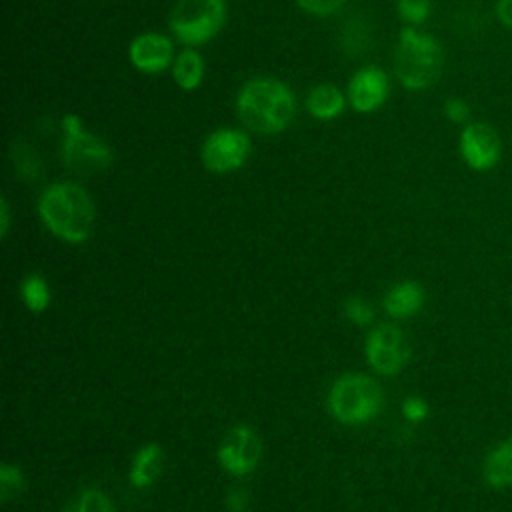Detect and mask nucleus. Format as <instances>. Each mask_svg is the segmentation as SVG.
I'll return each mask as SVG.
<instances>
[{"mask_svg":"<svg viewBox=\"0 0 512 512\" xmlns=\"http://www.w3.org/2000/svg\"><path fill=\"white\" fill-rule=\"evenodd\" d=\"M262 458V442L250 426H234L218 446V462L232 476L250 474Z\"/></svg>","mask_w":512,"mask_h":512,"instance_id":"1a4fd4ad","label":"nucleus"},{"mask_svg":"<svg viewBox=\"0 0 512 512\" xmlns=\"http://www.w3.org/2000/svg\"><path fill=\"white\" fill-rule=\"evenodd\" d=\"M304 12L314 16H330L342 8L346 0H294Z\"/></svg>","mask_w":512,"mask_h":512,"instance_id":"b1692460","label":"nucleus"},{"mask_svg":"<svg viewBox=\"0 0 512 512\" xmlns=\"http://www.w3.org/2000/svg\"><path fill=\"white\" fill-rule=\"evenodd\" d=\"M162 464H164V452L158 444H146L142 446L132 462L130 468V482L136 488H148L158 474L162 472Z\"/></svg>","mask_w":512,"mask_h":512,"instance_id":"4468645a","label":"nucleus"},{"mask_svg":"<svg viewBox=\"0 0 512 512\" xmlns=\"http://www.w3.org/2000/svg\"><path fill=\"white\" fill-rule=\"evenodd\" d=\"M328 408L342 424H366L382 408V390L366 374H344L328 392Z\"/></svg>","mask_w":512,"mask_h":512,"instance_id":"20e7f679","label":"nucleus"},{"mask_svg":"<svg viewBox=\"0 0 512 512\" xmlns=\"http://www.w3.org/2000/svg\"><path fill=\"white\" fill-rule=\"evenodd\" d=\"M246 504H248V492L244 488H240V486H234L228 492V496H226V506L232 512H240V510L246 508Z\"/></svg>","mask_w":512,"mask_h":512,"instance_id":"bb28decb","label":"nucleus"},{"mask_svg":"<svg viewBox=\"0 0 512 512\" xmlns=\"http://www.w3.org/2000/svg\"><path fill=\"white\" fill-rule=\"evenodd\" d=\"M38 214L44 226L68 244H82L94 228V204L86 190L74 182L48 186L38 200Z\"/></svg>","mask_w":512,"mask_h":512,"instance_id":"f03ea898","label":"nucleus"},{"mask_svg":"<svg viewBox=\"0 0 512 512\" xmlns=\"http://www.w3.org/2000/svg\"><path fill=\"white\" fill-rule=\"evenodd\" d=\"M172 76H174V82L182 90H196L204 78L202 56L192 46H188L186 50H182L176 56V60L172 64Z\"/></svg>","mask_w":512,"mask_h":512,"instance_id":"f3484780","label":"nucleus"},{"mask_svg":"<svg viewBox=\"0 0 512 512\" xmlns=\"http://www.w3.org/2000/svg\"><path fill=\"white\" fill-rule=\"evenodd\" d=\"M444 114H446V118L452 120L454 124H462V122L468 120L470 108H468V104H466L464 100H460V98H448V100L444 102Z\"/></svg>","mask_w":512,"mask_h":512,"instance_id":"a878e982","label":"nucleus"},{"mask_svg":"<svg viewBox=\"0 0 512 512\" xmlns=\"http://www.w3.org/2000/svg\"><path fill=\"white\" fill-rule=\"evenodd\" d=\"M484 480L494 488L512 486V440L498 444L486 456Z\"/></svg>","mask_w":512,"mask_h":512,"instance_id":"dca6fc26","label":"nucleus"},{"mask_svg":"<svg viewBox=\"0 0 512 512\" xmlns=\"http://www.w3.org/2000/svg\"><path fill=\"white\" fill-rule=\"evenodd\" d=\"M344 94L334 84H318L306 98L308 112L318 120H332L344 110Z\"/></svg>","mask_w":512,"mask_h":512,"instance_id":"2eb2a0df","label":"nucleus"},{"mask_svg":"<svg viewBox=\"0 0 512 512\" xmlns=\"http://www.w3.org/2000/svg\"><path fill=\"white\" fill-rule=\"evenodd\" d=\"M22 302L30 312H44L50 304L48 282L40 274H28L20 286Z\"/></svg>","mask_w":512,"mask_h":512,"instance_id":"a211bd4d","label":"nucleus"},{"mask_svg":"<svg viewBox=\"0 0 512 512\" xmlns=\"http://www.w3.org/2000/svg\"><path fill=\"white\" fill-rule=\"evenodd\" d=\"M388 98V76L378 66L360 68L348 82V100L356 112H374Z\"/></svg>","mask_w":512,"mask_h":512,"instance_id":"f8f14e48","label":"nucleus"},{"mask_svg":"<svg viewBox=\"0 0 512 512\" xmlns=\"http://www.w3.org/2000/svg\"><path fill=\"white\" fill-rule=\"evenodd\" d=\"M74 510H78V512H110V510H114V504L102 490L88 488L80 494Z\"/></svg>","mask_w":512,"mask_h":512,"instance_id":"4be33fe9","label":"nucleus"},{"mask_svg":"<svg viewBox=\"0 0 512 512\" xmlns=\"http://www.w3.org/2000/svg\"><path fill=\"white\" fill-rule=\"evenodd\" d=\"M444 66V54L440 42L416 30L404 26L398 34L394 50V72L400 84L408 90H426L438 82Z\"/></svg>","mask_w":512,"mask_h":512,"instance_id":"7ed1b4c3","label":"nucleus"},{"mask_svg":"<svg viewBox=\"0 0 512 512\" xmlns=\"http://www.w3.org/2000/svg\"><path fill=\"white\" fill-rule=\"evenodd\" d=\"M62 130L64 140L60 154L62 162L70 170L80 174H94L106 170L112 164L114 154L110 146L102 138L86 132L78 114H66L62 118Z\"/></svg>","mask_w":512,"mask_h":512,"instance_id":"423d86ee","label":"nucleus"},{"mask_svg":"<svg viewBox=\"0 0 512 512\" xmlns=\"http://www.w3.org/2000/svg\"><path fill=\"white\" fill-rule=\"evenodd\" d=\"M424 304V290L418 282H400L384 296V310L392 318H408Z\"/></svg>","mask_w":512,"mask_h":512,"instance_id":"ddd939ff","label":"nucleus"},{"mask_svg":"<svg viewBox=\"0 0 512 512\" xmlns=\"http://www.w3.org/2000/svg\"><path fill=\"white\" fill-rule=\"evenodd\" d=\"M12 162H14V168L26 176V178H36L38 176V170H40V160L38 156L34 154V150H30L28 146L24 144H14L12 148Z\"/></svg>","mask_w":512,"mask_h":512,"instance_id":"412c9836","label":"nucleus"},{"mask_svg":"<svg viewBox=\"0 0 512 512\" xmlns=\"http://www.w3.org/2000/svg\"><path fill=\"white\" fill-rule=\"evenodd\" d=\"M502 152L496 130L484 122L468 124L460 134V154L464 162L474 170L492 168Z\"/></svg>","mask_w":512,"mask_h":512,"instance_id":"9d476101","label":"nucleus"},{"mask_svg":"<svg viewBox=\"0 0 512 512\" xmlns=\"http://www.w3.org/2000/svg\"><path fill=\"white\" fill-rule=\"evenodd\" d=\"M250 154V138L240 130H214L202 144V164L216 174L238 170Z\"/></svg>","mask_w":512,"mask_h":512,"instance_id":"6e6552de","label":"nucleus"},{"mask_svg":"<svg viewBox=\"0 0 512 512\" xmlns=\"http://www.w3.org/2000/svg\"><path fill=\"white\" fill-rule=\"evenodd\" d=\"M24 476L18 466L4 462L0 466V502H8L22 492Z\"/></svg>","mask_w":512,"mask_h":512,"instance_id":"6ab92c4d","label":"nucleus"},{"mask_svg":"<svg viewBox=\"0 0 512 512\" xmlns=\"http://www.w3.org/2000/svg\"><path fill=\"white\" fill-rule=\"evenodd\" d=\"M366 360L372 370L382 376L398 374L410 360V344L406 334L394 324L374 328L366 338Z\"/></svg>","mask_w":512,"mask_h":512,"instance_id":"0eeeda50","label":"nucleus"},{"mask_svg":"<svg viewBox=\"0 0 512 512\" xmlns=\"http://www.w3.org/2000/svg\"><path fill=\"white\" fill-rule=\"evenodd\" d=\"M226 22V0H176L170 30L186 46L210 42Z\"/></svg>","mask_w":512,"mask_h":512,"instance_id":"39448f33","label":"nucleus"},{"mask_svg":"<svg viewBox=\"0 0 512 512\" xmlns=\"http://www.w3.org/2000/svg\"><path fill=\"white\" fill-rule=\"evenodd\" d=\"M496 16L502 26L512 30V0H498L496 2Z\"/></svg>","mask_w":512,"mask_h":512,"instance_id":"cd10ccee","label":"nucleus"},{"mask_svg":"<svg viewBox=\"0 0 512 512\" xmlns=\"http://www.w3.org/2000/svg\"><path fill=\"white\" fill-rule=\"evenodd\" d=\"M8 228H10V206H8V200L2 196V200H0V234L6 236Z\"/></svg>","mask_w":512,"mask_h":512,"instance_id":"c85d7f7f","label":"nucleus"},{"mask_svg":"<svg viewBox=\"0 0 512 512\" xmlns=\"http://www.w3.org/2000/svg\"><path fill=\"white\" fill-rule=\"evenodd\" d=\"M294 92L276 78H252L236 96L240 122L258 134H278L294 118Z\"/></svg>","mask_w":512,"mask_h":512,"instance_id":"f257e3e1","label":"nucleus"},{"mask_svg":"<svg viewBox=\"0 0 512 512\" xmlns=\"http://www.w3.org/2000/svg\"><path fill=\"white\" fill-rule=\"evenodd\" d=\"M402 414L408 422H422L426 420L428 416V404L422 400V398H416V396H410L404 400L402 404Z\"/></svg>","mask_w":512,"mask_h":512,"instance_id":"393cba45","label":"nucleus"},{"mask_svg":"<svg viewBox=\"0 0 512 512\" xmlns=\"http://www.w3.org/2000/svg\"><path fill=\"white\" fill-rule=\"evenodd\" d=\"M344 316L358 326H368L374 320L372 306L362 298H348L344 302Z\"/></svg>","mask_w":512,"mask_h":512,"instance_id":"5701e85b","label":"nucleus"},{"mask_svg":"<svg viewBox=\"0 0 512 512\" xmlns=\"http://www.w3.org/2000/svg\"><path fill=\"white\" fill-rule=\"evenodd\" d=\"M134 68L146 74H158L174 62V44L168 36L158 32L138 34L128 48Z\"/></svg>","mask_w":512,"mask_h":512,"instance_id":"9b49d317","label":"nucleus"},{"mask_svg":"<svg viewBox=\"0 0 512 512\" xmlns=\"http://www.w3.org/2000/svg\"><path fill=\"white\" fill-rule=\"evenodd\" d=\"M430 6V0H396L398 16L410 26L422 24L430 16Z\"/></svg>","mask_w":512,"mask_h":512,"instance_id":"aec40b11","label":"nucleus"}]
</instances>
